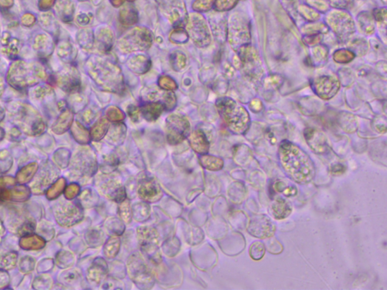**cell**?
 Returning <instances> with one entry per match:
<instances>
[{"mask_svg": "<svg viewBox=\"0 0 387 290\" xmlns=\"http://www.w3.org/2000/svg\"><path fill=\"white\" fill-rule=\"evenodd\" d=\"M219 112L231 131L235 134L247 132L250 118L247 110L231 98H224L217 102Z\"/></svg>", "mask_w": 387, "mask_h": 290, "instance_id": "2", "label": "cell"}, {"mask_svg": "<svg viewBox=\"0 0 387 290\" xmlns=\"http://www.w3.org/2000/svg\"><path fill=\"white\" fill-rule=\"evenodd\" d=\"M65 186V180L61 178L58 180L55 185H52L47 191V197L49 200H53L56 198L62 192Z\"/></svg>", "mask_w": 387, "mask_h": 290, "instance_id": "18", "label": "cell"}, {"mask_svg": "<svg viewBox=\"0 0 387 290\" xmlns=\"http://www.w3.org/2000/svg\"><path fill=\"white\" fill-rule=\"evenodd\" d=\"M38 165L36 163H30L23 167L17 174V181L18 183H27L32 179L33 177L37 173Z\"/></svg>", "mask_w": 387, "mask_h": 290, "instance_id": "12", "label": "cell"}, {"mask_svg": "<svg viewBox=\"0 0 387 290\" xmlns=\"http://www.w3.org/2000/svg\"><path fill=\"white\" fill-rule=\"evenodd\" d=\"M20 246L24 249H40L45 246V241L39 236L26 235L20 240Z\"/></svg>", "mask_w": 387, "mask_h": 290, "instance_id": "11", "label": "cell"}, {"mask_svg": "<svg viewBox=\"0 0 387 290\" xmlns=\"http://www.w3.org/2000/svg\"><path fill=\"white\" fill-rule=\"evenodd\" d=\"M262 107H263V104L260 100L254 99L250 102V108L255 112H259V111H261Z\"/></svg>", "mask_w": 387, "mask_h": 290, "instance_id": "32", "label": "cell"}, {"mask_svg": "<svg viewBox=\"0 0 387 290\" xmlns=\"http://www.w3.org/2000/svg\"><path fill=\"white\" fill-rule=\"evenodd\" d=\"M359 24L364 32L371 34L374 31V22L373 21L372 17L368 14H362L359 16Z\"/></svg>", "mask_w": 387, "mask_h": 290, "instance_id": "15", "label": "cell"}, {"mask_svg": "<svg viewBox=\"0 0 387 290\" xmlns=\"http://www.w3.org/2000/svg\"><path fill=\"white\" fill-rule=\"evenodd\" d=\"M266 247L262 242L256 241L250 247V256L253 260H260L264 256Z\"/></svg>", "mask_w": 387, "mask_h": 290, "instance_id": "17", "label": "cell"}, {"mask_svg": "<svg viewBox=\"0 0 387 290\" xmlns=\"http://www.w3.org/2000/svg\"><path fill=\"white\" fill-rule=\"evenodd\" d=\"M20 269L23 273H27L31 271L34 268V261L32 258L25 257L21 259L20 262Z\"/></svg>", "mask_w": 387, "mask_h": 290, "instance_id": "24", "label": "cell"}, {"mask_svg": "<svg viewBox=\"0 0 387 290\" xmlns=\"http://www.w3.org/2000/svg\"><path fill=\"white\" fill-rule=\"evenodd\" d=\"M308 3L312 6V7L315 8V9H318L321 12L327 10L328 9V6H327L326 3L325 2L321 1V0H307Z\"/></svg>", "mask_w": 387, "mask_h": 290, "instance_id": "29", "label": "cell"}, {"mask_svg": "<svg viewBox=\"0 0 387 290\" xmlns=\"http://www.w3.org/2000/svg\"><path fill=\"white\" fill-rule=\"evenodd\" d=\"M305 43L309 46H314L318 44L322 40V36L321 34L307 35L303 38Z\"/></svg>", "mask_w": 387, "mask_h": 290, "instance_id": "25", "label": "cell"}, {"mask_svg": "<svg viewBox=\"0 0 387 290\" xmlns=\"http://www.w3.org/2000/svg\"><path fill=\"white\" fill-rule=\"evenodd\" d=\"M247 231L257 238H270L275 234V226L267 215H256L250 219L247 225Z\"/></svg>", "mask_w": 387, "mask_h": 290, "instance_id": "6", "label": "cell"}, {"mask_svg": "<svg viewBox=\"0 0 387 290\" xmlns=\"http://www.w3.org/2000/svg\"><path fill=\"white\" fill-rule=\"evenodd\" d=\"M279 159L283 169L294 181L306 184L313 178L315 169L312 160L297 145L283 141L279 146Z\"/></svg>", "mask_w": 387, "mask_h": 290, "instance_id": "1", "label": "cell"}, {"mask_svg": "<svg viewBox=\"0 0 387 290\" xmlns=\"http://www.w3.org/2000/svg\"><path fill=\"white\" fill-rule=\"evenodd\" d=\"M354 58H355V53L349 49H340L334 54V61L341 64L352 61Z\"/></svg>", "mask_w": 387, "mask_h": 290, "instance_id": "14", "label": "cell"}, {"mask_svg": "<svg viewBox=\"0 0 387 290\" xmlns=\"http://www.w3.org/2000/svg\"><path fill=\"white\" fill-rule=\"evenodd\" d=\"M143 188H142V194H143V197H145L146 194H148L149 191V194L148 195V197H154V195L157 194V188H156L155 183L154 181H147L146 183H144Z\"/></svg>", "mask_w": 387, "mask_h": 290, "instance_id": "23", "label": "cell"}, {"mask_svg": "<svg viewBox=\"0 0 387 290\" xmlns=\"http://www.w3.org/2000/svg\"><path fill=\"white\" fill-rule=\"evenodd\" d=\"M15 182L12 177H3L0 178V189L7 188V187L14 186Z\"/></svg>", "mask_w": 387, "mask_h": 290, "instance_id": "30", "label": "cell"}, {"mask_svg": "<svg viewBox=\"0 0 387 290\" xmlns=\"http://www.w3.org/2000/svg\"><path fill=\"white\" fill-rule=\"evenodd\" d=\"M229 25V41L237 47L249 44L250 40L248 22L241 17H235Z\"/></svg>", "mask_w": 387, "mask_h": 290, "instance_id": "5", "label": "cell"}, {"mask_svg": "<svg viewBox=\"0 0 387 290\" xmlns=\"http://www.w3.org/2000/svg\"><path fill=\"white\" fill-rule=\"evenodd\" d=\"M43 172V175L42 173L40 174V176L37 178V180H36L35 183H34V185H35V187H33V188H34V191L37 190V191H43V189L46 188L47 185H49V184L52 183V180L57 176V175L55 173H52L51 171H44V172Z\"/></svg>", "mask_w": 387, "mask_h": 290, "instance_id": "13", "label": "cell"}, {"mask_svg": "<svg viewBox=\"0 0 387 290\" xmlns=\"http://www.w3.org/2000/svg\"><path fill=\"white\" fill-rule=\"evenodd\" d=\"M16 262L17 255L13 253V252H11V253H8L5 257L2 259L0 265H1L2 268L9 270L14 268Z\"/></svg>", "mask_w": 387, "mask_h": 290, "instance_id": "21", "label": "cell"}, {"mask_svg": "<svg viewBox=\"0 0 387 290\" xmlns=\"http://www.w3.org/2000/svg\"><path fill=\"white\" fill-rule=\"evenodd\" d=\"M308 35L320 34L321 33H326L328 31V27L325 24H311L306 26L303 28Z\"/></svg>", "mask_w": 387, "mask_h": 290, "instance_id": "19", "label": "cell"}, {"mask_svg": "<svg viewBox=\"0 0 387 290\" xmlns=\"http://www.w3.org/2000/svg\"><path fill=\"white\" fill-rule=\"evenodd\" d=\"M79 191V187L77 185H71L68 187L65 191V196H66L68 199L74 198L75 196H77V193Z\"/></svg>", "mask_w": 387, "mask_h": 290, "instance_id": "28", "label": "cell"}, {"mask_svg": "<svg viewBox=\"0 0 387 290\" xmlns=\"http://www.w3.org/2000/svg\"><path fill=\"white\" fill-rule=\"evenodd\" d=\"M364 43L363 40L359 41V40H356L353 43H352V47L353 50L355 51L357 54H364V50H366L367 47H365V43Z\"/></svg>", "mask_w": 387, "mask_h": 290, "instance_id": "27", "label": "cell"}, {"mask_svg": "<svg viewBox=\"0 0 387 290\" xmlns=\"http://www.w3.org/2000/svg\"><path fill=\"white\" fill-rule=\"evenodd\" d=\"M338 169L339 171L341 170L343 171V172H344V166H342V165H336V166H333V173L335 174V175H338Z\"/></svg>", "mask_w": 387, "mask_h": 290, "instance_id": "33", "label": "cell"}, {"mask_svg": "<svg viewBox=\"0 0 387 290\" xmlns=\"http://www.w3.org/2000/svg\"><path fill=\"white\" fill-rule=\"evenodd\" d=\"M374 17L375 19L378 21L380 24H383L386 27V11L385 9H377L374 12Z\"/></svg>", "mask_w": 387, "mask_h": 290, "instance_id": "26", "label": "cell"}, {"mask_svg": "<svg viewBox=\"0 0 387 290\" xmlns=\"http://www.w3.org/2000/svg\"><path fill=\"white\" fill-rule=\"evenodd\" d=\"M328 26L341 40H346L355 33V23L352 17L341 11H334L326 18Z\"/></svg>", "mask_w": 387, "mask_h": 290, "instance_id": "3", "label": "cell"}, {"mask_svg": "<svg viewBox=\"0 0 387 290\" xmlns=\"http://www.w3.org/2000/svg\"><path fill=\"white\" fill-rule=\"evenodd\" d=\"M331 6L334 7L347 8L350 6L352 0H329Z\"/></svg>", "mask_w": 387, "mask_h": 290, "instance_id": "31", "label": "cell"}, {"mask_svg": "<svg viewBox=\"0 0 387 290\" xmlns=\"http://www.w3.org/2000/svg\"><path fill=\"white\" fill-rule=\"evenodd\" d=\"M240 59L245 74L252 80H257L261 77L262 68L260 59L256 49L247 44L239 49Z\"/></svg>", "mask_w": 387, "mask_h": 290, "instance_id": "4", "label": "cell"}, {"mask_svg": "<svg viewBox=\"0 0 387 290\" xmlns=\"http://www.w3.org/2000/svg\"><path fill=\"white\" fill-rule=\"evenodd\" d=\"M305 138L308 144L317 154H324L328 150V141L322 132L312 128H308L305 131Z\"/></svg>", "mask_w": 387, "mask_h": 290, "instance_id": "8", "label": "cell"}, {"mask_svg": "<svg viewBox=\"0 0 387 290\" xmlns=\"http://www.w3.org/2000/svg\"><path fill=\"white\" fill-rule=\"evenodd\" d=\"M312 86L318 96L322 99L328 100L337 93L340 83L334 76H321L314 80Z\"/></svg>", "mask_w": 387, "mask_h": 290, "instance_id": "7", "label": "cell"}, {"mask_svg": "<svg viewBox=\"0 0 387 290\" xmlns=\"http://www.w3.org/2000/svg\"><path fill=\"white\" fill-rule=\"evenodd\" d=\"M292 212L290 202L282 197H278L272 201L270 206V212L275 219H284L288 217Z\"/></svg>", "mask_w": 387, "mask_h": 290, "instance_id": "10", "label": "cell"}, {"mask_svg": "<svg viewBox=\"0 0 387 290\" xmlns=\"http://www.w3.org/2000/svg\"><path fill=\"white\" fill-rule=\"evenodd\" d=\"M274 189L277 192L284 194L286 197H294L297 193L295 187L287 185V183L282 181L275 182V185H274Z\"/></svg>", "mask_w": 387, "mask_h": 290, "instance_id": "16", "label": "cell"}, {"mask_svg": "<svg viewBox=\"0 0 387 290\" xmlns=\"http://www.w3.org/2000/svg\"><path fill=\"white\" fill-rule=\"evenodd\" d=\"M80 211L77 206L73 204H67L60 208L55 212L56 219L60 225L69 226L74 225L80 218Z\"/></svg>", "mask_w": 387, "mask_h": 290, "instance_id": "9", "label": "cell"}, {"mask_svg": "<svg viewBox=\"0 0 387 290\" xmlns=\"http://www.w3.org/2000/svg\"><path fill=\"white\" fill-rule=\"evenodd\" d=\"M314 60L318 63L324 62L328 58V50L325 46H318L313 49Z\"/></svg>", "mask_w": 387, "mask_h": 290, "instance_id": "20", "label": "cell"}, {"mask_svg": "<svg viewBox=\"0 0 387 290\" xmlns=\"http://www.w3.org/2000/svg\"><path fill=\"white\" fill-rule=\"evenodd\" d=\"M299 10L301 12L302 16L304 17L306 19L309 20V21H316L319 18V14L315 12V10H312L308 6H300L299 8Z\"/></svg>", "mask_w": 387, "mask_h": 290, "instance_id": "22", "label": "cell"}]
</instances>
